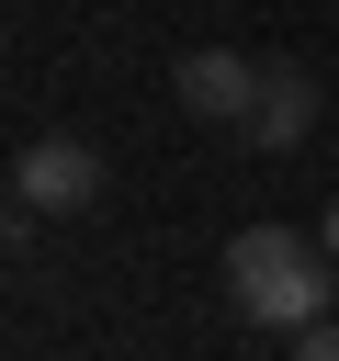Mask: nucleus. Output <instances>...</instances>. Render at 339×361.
Instances as JSON below:
<instances>
[{
    "label": "nucleus",
    "instance_id": "obj_6",
    "mask_svg": "<svg viewBox=\"0 0 339 361\" xmlns=\"http://www.w3.org/2000/svg\"><path fill=\"white\" fill-rule=\"evenodd\" d=\"M316 237H328V259H339V203H328V226H316Z\"/></svg>",
    "mask_w": 339,
    "mask_h": 361
},
{
    "label": "nucleus",
    "instance_id": "obj_4",
    "mask_svg": "<svg viewBox=\"0 0 339 361\" xmlns=\"http://www.w3.org/2000/svg\"><path fill=\"white\" fill-rule=\"evenodd\" d=\"M237 135H249V147H305V135H316V79H305V68H260Z\"/></svg>",
    "mask_w": 339,
    "mask_h": 361
},
{
    "label": "nucleus",
    "instance_id": "obj_1",
    "mask_svg": "<svg viewBox=\"0 0 339 361\" xmlns=\"http://www.w3.org/2000/svg\"><path fill=\"white\" fill-rule=\"evenodd\" d=\"M328 237H294V226H237L226 237V293L249 327H328Z\"/></svg>",
    "mask_w": 339,
    "mask_h": 361
},
{
    "label": "nucleus",
    "instance_id": "obj_2",
    "mask_svg": "<svg viewBox=\"0 0 339 361\" xmlns=\"http://www.w3.org/2000/svg\"><path fill=\"white\" fill-rule=\"evenodd\" d=\"M11 192H23V214H90V203H102V147L34 135V147L11 158Z\"/></svg>",
    "mask_w": 339,
    "mask_h": 361
},
{
    "label": "nucleus",
    "instance_id": "obj_5",
    "mask_svg": "<svg viewBox=\"0 0 339 361\" xmlns=\"http://www.w3.org/2000/svg\"><path fill=\"white\" fill-rule=\"evenodd\" d=\"M294 361H339V327H305V338H294Z\"/></svg>",
    "mask_w": 339,
    "mask_h": 361
},
{
    "label": "nucleus",
    "instance_id": "obj_3",
    "mask_svg": "<svg viewBox=\"0 0 339 361\" xmlns=\"http://www.w3.org/2000/svg\"><path fill=\"white\" fill-rule=\"evenodd\" d=\"M249 90H260V68H249L237 45H192V56L170 68V102H181L192 124H249Z\"/></svg>",
    "mask_w": 339,
    "mask_h": 361
}]
</instances>
